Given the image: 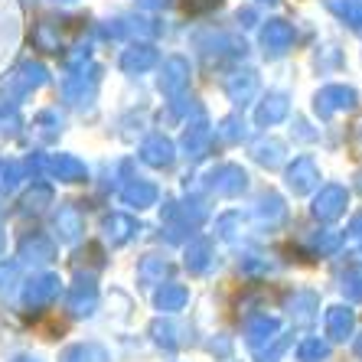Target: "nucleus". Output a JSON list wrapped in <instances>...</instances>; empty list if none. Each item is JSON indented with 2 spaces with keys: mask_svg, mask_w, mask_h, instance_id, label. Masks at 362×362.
<instances>
[{
  "mask_svg": "<svg viewBox=\"0 0 362 362\" xmlns=\"http://www.w3.org/2000/svg\"><path fill=\"white\" fill-rule=\"evenodd\" d=\"M59 284L62 281L56 278V274H40V278H33L23 291V307L33 313L42 310V307H49V303L59 297Z\"/></svg>",
  "mask_w": 362,
  "mask_h": 362,
  "instance_id": "nucleus-1",
  "label": "nucleus"
},
{
  "mask_svg": "<svg viewBox=\"0 0 362 362\" xmlns=\"http://www.w3.org/2000/svg\"><path fill=\"white\" fill-rule=\"evenodd\" d=\"M346 189L343 186H323L320 189V196L313 199V216L320 222H333V219H339L343 216V209H346Z\"/></svg>",
  "mask_w": 362,
  "mask_h": 362,
  "instance_id": "nucleus-2",
  "label": "nucleus"
},
{
  "mask_svg": "<svg viewBox=\"0 0 362 362\" xmlns=\"http://www.w3.org/2000/svg\"><path fill=\"white\" fill-rule=\"evenodd\" d=\"M69 313L72 317H92L95 307H98V287L92 278H82L72 291H69Z\"/></svg>",
  "mask_w": 362,
  "mask_h": 362,
  "instance_id": "nucleus-3",
  "label": "nucleus"
},
{
  "mask_svg": "<svg viewBox=\"0 0 362 362\" xmlns=\"http://www.w3.org/2000/svg\"><path fill=\"white\" fill-rule=\"evenodd\" d=\"M209 186L219 196H238L245 186H248V177H245L242 167L226 163V167H219V170H212V173H209Z\"/></svg>",
  "mask_w": 362,
  "mask_h": 362,
  "instance_id": "nucleus-4",
  "label": "nucleus"
},
{
  "mask_svg": "<svg viewBox=\"0 0 362 362\" xmlns=\"http://www.w3.org/2000/svg\"><path fill=\"white\" fill-rule=\"evenodd\" d=\"M278 333H281L278 320L268 317V313H255V317H248V323H245V339H248L252 349H262V346L271 343Z\"/></svg>",
  "mask_w": 362,
  "mask_h": 362,
  "instance_id": "nucleus-5",
  "label": "nucleus"
},
{
  "mask_svg": "<svg viewBox=\"0 0 362 362\" xmlns=\"http://www.w3.org/2000/svg\"><path fill=\"white\" fill-rule=\"evenodd\" d=\"M317 183H320V173H317V163L310 157H300V160H294L287 167V186L294 193H310Z\"/></svg>",
  "mask_w": 362,
  "mask_h": 362,
  "instance_id": "nucleus-6",
  "label": "nucleus"
},
{
  "mask_svg": "<svg viewBox=\"0 0 362 362\" xmlns=\"http://www.w3.org/2000/svg\"><path fill=\"white\" fill-rule=\"evenodd\" d=\"M353 105H356L353 88H343V85H329V88H323V92L317 95V111H320L323 118L333 115V111L353 108Z\"/></svg>",
  "mask_w": 362,
  "mask_h": 362,
  "instance_id": "nucleus-7",
  "label": "nucleus"
},
{
  "mask_svg": "<svg viewBox=\"0 0 362 362\" xmlns=\"http://www.w3.org/2000/svg\"><path fill=\"white\" fill-rule=\"evenodd\" d=\"M356 329V313L349 307H329L327 310V337L343 343V339L353 337Z\"/></svg>",
  "mask_w": 362,
  "mask_h": 362,
  "instance_id": "nucleus-8",
  "label": "nucleus"
},
{
  "mask_svg": "<svg viewBox=\"0 0 362 362\" xmlns=\"http://www.w3.org/2000/svg\"><path fill=\"white\" fill-rule=\"evenodd\" d=\"M141 157L151 163V167H167V163L173 160V144H170L163 134H153V137H147V141H144Z\"/></svg>",
  "mask_w": 362,
  "mask_h": 362,
  "instance_id": "nucleus-9",
  "label": "nucleus"
},
{
  "mask_svg": "<svg viewBox=\"0 0 362 362\" xmlns=\"http://www.w3.org/2000/svg\"><path fill=\"white\" fill-rule=\"evenodd\" d=\"M186 300H189V291H186L183 284H163L160 291L153 294V303H157V310H163V313L183 310Z\"/></svg>",
  "mask_w": 362,
  "mask_h": 362,
  "instance_id": "nucleus-10",
  "label": "nucleus"
},
{
  "mask_svg": "<svg viewBox=\"0 0 362 362\" xmlns=\"http://www.w3.org/2000/svg\"><path fill=\"white\" fill-rule=\"evenodd\" d=\"M121 199H124L127 206L147 209V206H153V202H157V186L147 183V180H134L131 186H124V189H121Z\"/></svg>",
  "mask_w": 362,
  "mask_h": 362,
  "instance_id": "nucleus-11",
  "label": "nucleus"
},
{
  "mask_svg": "<svg viewBox=\"0 0 362 362\" xmlns=\"http://www.w3.org/2000/svg\"><path fill=\"white\" fill-rule=\"evenodd\" d=\"M262 42L268 46L271 52H284L291 42H294V30L284 23V20H271L268 26H264L262 33Z\"/></svg>",
  "mask_w": 362,
  "mask_h": 362,
  "instance_id": "nucleus-12",
  "label": "nucleus"
},
{
  "mask_svg": "<svg viewBox=\"0 0 362 362\" xmlns=\"http://www.w3.org/2000/svg\"><path fill=\"white\" fill-rule=\"evenodd\" d=\"M137 232V222L131 219V216H121V212H115V216H108L105 219V235H108L111 245H124L127 238Z\"/></svg>",
  "mask_w": 362,
  "mask_h": 362,
  "instance_id": "nucleus-13",
  "label": "nucleus"
},
{
  "mask_svg": "<svg viewBox=\"0 0 362 362\" xmlns=\"http://www.w3.org/2000/svg\"><path fill=\"white\" fill-rule=\"evenodd\" d=\"M62 362H111V356L98 343H76L62 353Z\"/></svg>",
  "mask_w": 362,
  "mask_h": 362,
  "instance_id": "nucleus-14",
  "label": "nucleus"
},
{
  "mask_svg": "<svg viewBox=\"0 0 362 362\" xmlns=\"http://www.w3.org/2000/svg\"><path fill=\"white\" fill-rule=\"evenodd\" d=\"M56 228H59V238L62 242H76L78 235H82V216H78L72 206H66V209H59V216H56Z\"/></svg>",
  "mask_w": 362,
  "mask_h": 362,
  "instance_id": "nucleus-15",
  "label": "nucleus"
},
{
  "mask_svg": "<svg viewBox=\"0 0 362 362\" xmlns=\"http://www.w3.org/2000/svg\"><path fill=\"white\" fill-rule=\"evenodd\" d=\"M167 274H170V262H163L160 255H147V258L141 262V268H137L141 284H160Z\"/></svg>",
  "mask_w": 362,
  "mask_h": 362,
  "instance_id": "nucleus-16",
  "label": "nucleus"
},
{
  "mask_svg": "<svg viewBox=\"0 0 362 362\" xmlns=\"http://www.w3.org/2000/svg\"><path fill=\"white\" fill-rule=\"evenodd\" d=\"M20 255H23L26 262H36V264H46L52 262V242L49 238H42V235H33V238H26L23 245H20Z\"/></svg>",
  "mask_w": 362,
  "mask_h": 362,
  "instance_id": "nucleus-17",
  "label": "nucleus"
},
{
  "mask_svg": "<svg viewBox=\"0 0 362 362\" xmlns=\"http://www.w3.org/2000/svg\"><path fill=\"white\" fill-rule=\"evenodd\" d=\"M212 262V245L209 242H193L189 248H186V268H189V274H202V271L209 268Z\"/></svg>",
  "mask_w": 362,
  "mask_h": 362,
  "instance_id": "nucleus-18",
  "label": "nucleus"
},
{
  "mask_svg": "<svg viewBox=\"0 0 362 362\" xmlns=\"http://www.w3.org/2000/svg\"><path fill=\"white\" fill-rule=\"evenodd\" d=\"M297 359L300 362H323L329 359V343H323L320 337H307L297 346Z\"/></svg>",
  "mask_w": 362,
  "mask_h": 362,
  "instance_id": "nucleus-19",
  "label": "nucleus"
},
{
  "mask_svg": "<svg viewBox=\"0 0 362 362\" xmlns=\"http://www.w3.org/2000/svg\"><path fill=\"white\" fill-rule=\"evenodd\" d=\"M284 115H287L284 95H271V98H264L262 108H258V121H262V124H274V121H281Z\"/></svg>",
  "mask_w": 362,
  "mask_h": 362,
  "instance_id": "nucleus-20",
  "label": "nucleus"
},
{
  "mask_svg": "<svg viewBox=\"0 0 362 362\" xmlns=\"http://www.w3.org/2000/svg\"><path fill=\"white\" fill-rule=\"evenodd\" d=\"M287 346H291V337H287V333H278L271 343H264L262 349H255V353H258V362H281L287 353Z\"/></svg>",
  "mask_w": 362,
  "mask_h": 362,
  "instance_id": "nucleus-21",
  "label": "nucleus"
},
{
  "mask_svg": "<svg viewBox=\"0 0 362 362\" xmlns=\"http://www.w3.org/2000/svg\"><path fill=\"white\" fill-rule=\"evenodd\" d=\"M287 307H291V317H294L297 323H307L313 317V310H317V297L313 294H294L291 300H287Z\"/></svg>",
  "mask_w": 362,
  "mask_h": 362,
  "instance_id": "nucleus-22",
  "label": "nucleus"
},
{
  "mask_svg": "<svg viewBox=\"0 0 362 362\" xmlns=\"http://www.w3.org/2000/svg\"><path fill=\"white\" fill-rule=\"evenodd\" d=\"M209 141H212L209 127H193V131H186L183 147H186V153H189V157H202V153H206V147H209Z\"/></svg>",
  "mask_w": 362,
  "mask_h": 362,
  "instance_id": "nucleus-23",
  "label": "nucleus"
},
{
  "mask_svg": "<svg viewBox=\"0 0 362 362\" xmlns=\"http://www.w3.org/2000/svg\"><path fill=\"white\" fill-rule=\"evenodd\" d=\"M255 160L264 163V167H278L284 160V144L281 141H264L255 147Z\"/></svg>",
  "mask_w": 362,
  "mask_h": 362,
  "instance_id": "nucleus-24",
  "label": "nucleus"
},
{
  "mask_svg": "<svg viewBox=\"0 0 362 362\" xmlns=\"http://www.w3.org/2000/svg\"><path fill=\"white\" fill-rule=\"evenodd\" d=\"M255 216H258V222H262V226H278V222L284 219V202H281L278 196H268V199L258 206V212H255Z\"/></svg>",
  "mask_w": 362,
  "mask_h": 362,
  "instance_id": "nucleus-25",
  "label": "nucleus"
},
{
  "mask_svg": "<svg viewBox=\"0 0 362 362\" xmlns=\"http://www.w3.org/2000/svg\"><path fill=\"white\" fill-rule=\"evenodd\" d=\"M255 88H258V78H255V72H242V76H235L232 82H228V95H232L235 101L252 98Z\"/></svg>",
  "mask_w": 362,
  "mask_h": 362,
  "instance_id": "nucleus-26",
  "label": "nucleus"
},
{
  "mask_svg": "<svg viewBox=\"0 0 362 362\" xmlns=\"http://www.w3.org/2000/svg\"><path fill=\"white\" fill-rule=\"evenodd\" d=\"M151 337H153V343L157 346H163V349H177V327L173 323H167V320H153L151 323Z\"/></svg>",
  "mask_w": 362,
  "mask_h": 362,
  "instance_id": "nucleus-27",
  "label": "nucleus"
},
{
  "mask_svg": "<svg viewBox=\"0 0 362 362\" xmlns=\"http://www.w3.org/2000/svg\"><path fill=\"white\" fill-rule=\"evenodd\" d=\"M153 62H157V52H153L151 46H137V49H131L124 56V69H137V72H141V69H151Z\"/></svg>",
  "mask_w": 362,
  "mask_h": 362,
  "instance_id": "nucleus-28",
  "label": "nucleus"
},
{
  "mask_svg": "<svg viewBox=\"0 0 362 362\" xmlns=\"http://www.w3.org/2000/svg\"><path fill=\"white\" fill-rule=\"evenodd\" d=\"M183 82H186V66H183V59H170V62H167V78H160V88H163V92H177Z\"/></svg>",
  "mask_w": 362,
  "mask_h": 362,
  "instance_id": "nucleus-29",
  "label": "nucleus"
},
{
  "mask_svg": "<svg viewBox=\"0 0 362 362\" xmlns=\"http://www.w3.org/2000/svg\"><path fill=\"white\" fill-rule=\"evenodd\" d=\"M339 245H343V235H339V232H329V228L313 235V252H320V255H333Z\"/></svg>",
  "mask_w": 362,
  "mask_h": 362,
  "instance_id": "nucleus-30",
  "label": "nucleus"
},
{
  "mask_svg": "<svg viewBox=\"0 0 362 362\" xmlns=\"http://www.w3.org/2000/svg\"><path fill=\"white\" fill-rule=\"evenodd\" d=\"M56 173H59L62 180H82L85 177V170H82V163H76V160H69V157H62L59 163H56Z\"/></svg>",
  "mask_w": 362,
  "mask_h": 362,
  "instance_id": "nucleus-31",
  "label": "nucleus"
},
{
  "mask_svg": "<svg viewBox=\"0 0 362 362\" xmlns=\"http://www.w3.org/2000/svg\"><path fill=\"white\" fill-rule=\"evenodd\" d=\"M17 284V264H0V294L7 297Z\"/></svg>",
  "mask_w": 362,
  "mask_h": 362,
  "instance_id": "nucleus-32",
  "label": "nucleus"
},
{
  "mask_svg": "<svg viewBox=\"0 0 362 362\" xmlns=\"http://www.w3.org/2000/svg\"><path fill=\"white\" fill-rule=\"evenodd\" d=\"M346 245H349V248H362V212L349 222V228H346Z\"/></svg>",
  "mask_w": 362,
  "mask_h": 362,
  "instance_id": "nucleus-33",
  "label": "nucleus"
},
{
  "mask_svg": "<svg viewBox=\"0 0 362 362\" xmlns=\"http://www.w3.org/2000/svg\"><path fill=\"white\" fill-rule=\"evenodd\" d=\"M343 291L353 297V300H362V274H353V278H346Z\"/></svg>",
  "mask_w": 362,
  "mask_h": 362,
  "instance_id": "nucleus-34",
  "label": "nucleus"
},
{
  "mask_svg": "<svg viewBox=\"0 0 362 362\" xmlns=\"http://www.w3.org/2000/svg\"><path fill=\"white\" fill-rule=\"evenodd\" d=\"M40 202H49V189H36V193L26 199V206H30V209H40Z\"/></svg>",
  "mask_w": 362,
  "mask_h": 362,
  "instance_id": "nucleus-35",
  "label": "nucleus"
},
{
  "mask_svg": "<svg viewBox=\"0 0 362 362\" xmlns=\"http://www.w3.org/2000/svg\"><path fill=\"white\" fill-rule=\"evenodd\" d=\"M212 4H219V0H186V10H206Z\"/></svg>",
  "mask_w": 362,
  "mask_h": 362,
  "instance_id": "nucleus-36",
  "label": "nucleus"
},
{
  "mask_svg": "<svg viewBox=\"0 0 362 362\" xmlns=\"http://www.w3.org/2000/svg\"><path fill=\"white\" fill-rule=\"evenodd\" d=\"M147 7H160V4H167V0H144Z\"/></svg>",
  "mask_w": 362,
  "mask_h": 362,
  "instance_id": "nucleus-37",
  "label": "nucleus"
},
{
  "mask_svg": "<svg viewBox=\"0 0 362 362\" xmlns=\"http://www.w3.org/2000/svg\"><path fill=\"white\" fill-rule=\"evenodd\" d=\"M13 362H40V359H30V356H17Z\"/></svg>",
  "mask_w": 362,
  "mask_h": 362,
  "instance_id": "nucleus-38",
  "label": "nucleus"
},
{
  "mask_svg": "<svg viewBox=\"0 0 362 362\" xmlns=\"http://www.w3.org/2000/svg\"><path fill=\"white\" fill-rule=\"evenodd\" d=\"M356 353H359V356H362V337H359V339H356Z\"/></svg>",
  "mask_w": 362,
  "mask_h": 362,
  "instance_id": "nucleus-39",
  "label": "nucleus"
}]
</instances>
